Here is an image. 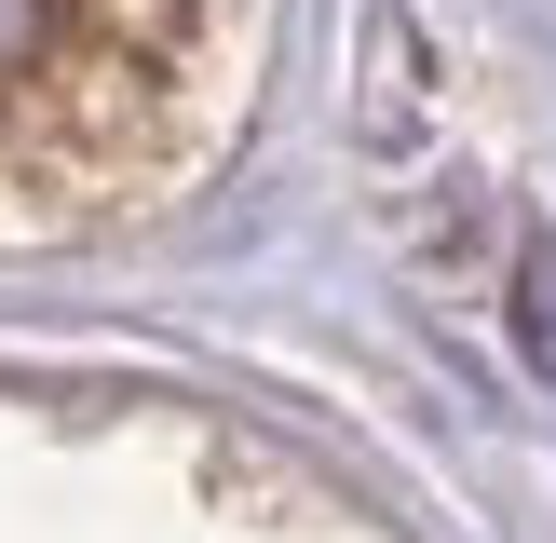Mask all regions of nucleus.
Returning <instances> with one entry per match:
<instances>
[{
    "instance_id": "nucleus-1",
    "label": "nucleus",
    "mask_w": 556,
    "mask_h": 543,
    "mask_svg": "<svg viewBox=\"0 0 556 543\" xmlns=\"http://www.w3.org/2000/svg\"><path fill=\"white\" fill-rule=\"evenodd\" d=\"M271 0H0V244L177 204L258 96Z\"/></svg>"
}]
</instances>
